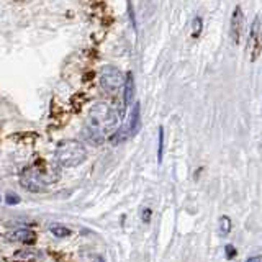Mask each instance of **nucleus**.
<instances>
[{"label":"nucleus","mask_w":262,"mask_h":262,"mask_svg":"<svg viewBox=\"0 0 262 262\" xmlns=\"http://www.w3.org/2000/svg\"><path fill=\"white\" fill-rule=\"evenodd\" d=\"M231 231V220L229 216H221L220 218V234L221 236H226Z\"/></svg>","instance_id":"nucleus-10"},{"label":"nucleus","mask_w":262,"mask_h":262,"mask_svg":"<svg viewBox=\"0 0 262 262\" xmlns=\"http://www.w3.org/2000/svg\"><path fill=\"white\" fill-rule=\"evenodd\" d=\"M225 251H226V259H233L236 256V249L233 244H226Z\"/></svg>","instance_id":"nucleus-14"},{"label":"nucleus","mask_w":262,"mask_h":262,"mask_svg":"<svg viewBox=\"0 0 262 262\" xmlns=\"http://www.w3.org/2000/svg\"><path fill=\"white\" fill-rule=\"evenodd\" d=\"M56 161L62 167H77L87 159L85 146L76 139H66L56 147Z\"/></svg>","instance_id":"nucleus-2"},{"label":"nucleus","mask_w":262,"mask_h":262,"mask_svg":"<svg viewBox=\"0 0 262 262\" xmlns=\"http://www.w3.org/2000/svg\"><path fill=\"white\" fill-rule=\"evenodd\" d=\"M139 112H141V105H139L138 102L133 105V110H131V118H129V133L131 136H135L139 128H141V115H139Z\"/></svg>","instance_id":"nucleus-7"},{"label":"nucleus","mask_w":262,"mask_h":262,"mask_svg":"<svg viewBox=\"0 0 262 262\" xmlns=\"http://www.w3.org/2000/svg\"><path fill=\"white\" fill-rule=\"evenodd\" d=\"M243 27H244V13L241 10V7L237 5L231 15V27H229V35H231L233 43L236 45L239 43V39H241Z\"/></svg>","instance_id":"nucleus-5"},{"label":"nucleus","mask_w":262,"mask_h":262,"mask_svg":"<svg viewBox=\"0 0 262 262\" xmlns=\"http://www.w3.org/2000/svg\"><path fill=\"white\" fill-rule=\"evenodd\" d=\"M5 202H7L8 205H16V203H20V196L16 195V193H7Z\"/></svg>","instance_id":"nucleus-13"},{"label":"nucleus","mask_w":262,"mask_h":262,"mask_svg":"<svg viewBox=\"0 0 262 262\" xmlns=\"http://www.w3.org/2000/svg\"><path fill=\"white\" fill-rule=\"evenodd\" d=\"M13 237L16 241H20V243H25V244H33L36 241V234L31 231V229H18Z\"/></svg>","instance_id":"nucleus-9"},{"label":"nucleus","mask_w":262,"mask_h":262,"mask_svg":"<svg viewBox=\"0 0 262 262\" xmlns=\"http://www.w3.org/2000/svg\"><path fill=\"white\" fill-rule=\"evenodd\" d=\"M149 220H151V210L146 208V210H143V221L144 223H149Z\"/></svg>","instance_id":"nucleus-15"},{"label":"nucleus","mask_w":262,"mask_h":262,"mask_svg":"<svg viewBox=\"0 0 262 262\" xmlns=\"http://www.w3.org/2000/svg\"><path fill=\"white\" fill-rule=\"evenodd\" d=\"M125 90H123V100H125V105H131L135 100V92H136V89H135V79H133V74L128 72V76L125 77Z\"/></svg>","instance_id":"nucleus-6"},{"label":"nucleus","mask_w":262,"mask_h":262,"mask_svg":"<svg viewBox=\"0 0 262 262\" xmlns=\"http://www.w3.org/2000/svg\"><path fill=\"white\" fill-rule=\"evenodd\" d=\"M128 138H131L129 126L128 125H123V126H120L117 131H115L113 136L110 138V141H112V144H120L123 141H126Z\"/></svg>","instance_id":"nucleus-8"},{"label":"nucleus","mask_w":262,"mask_h":262,"mask_svg":"<svg viewBox=\"0 0 262 262\" xmlns=\"http://www.w3.org/2000/svg\"><path fill=\"white\" fill-rule=\"evenodd\" d=\"M162 154H164V129L159 128V144H158V161L162 162Z\"/></svg>","instance_id":"nucleus-12"},{"label":"nucleus","mask_w":262,"mask_h":262,"mask_svg":"<svg viewBox=\"0 0 262 262\" xmlns=\"http://www.w3.org/2000/svg\"><path fill=\"white\" fill-rule=\"evenodd\" d=\"M246 262H262V257L260 256H256V257H249Z\"/></svg>","instance_id":"nucleus-16"},{"label":"nucleus","mask_w":262,"mask_h":262,"mask_svg":"<svg viewBox=\"0 0 262 262\" xmlns=\"http://www.w3.org/2000/svg\"><path fill=\"white\" fill-rule=\"evenodd\" d=\"M51 233L57 237H66V236H69L71 231L68 228H64V226H53L51 228Z\"/></svg>","instance_id":"nucleus-11"},{"label":"nucleus","mask_w":262,"mask_h":262,"mask_svg":"<svg viewBox=\"0 0 262 262\" xmlns=\"http://www.w3.org/2000/svg\"><path fill=\"white\" fill-rule=\"evenodd\" d=\"M48 182H51L45 174L43 170L36 166H31V167H27L21 170L20 174V184L23 188H27L28 192H33V193H39L43 192Z\"/></svg>","instance_id":"nucleus-3"},{"label":"nucleus","mask_w":262,"mask_h":262,"mask_svg":"<svg viewBox=\"0 0 262 262\" xmlns=\"http://www.w3.org/2000/svg\"><path fill=\"white\" fill-rule=\"evenodd\" d=\"M100 84L108 92H117L125 84V76L117 66H103L100 69Z\"/></svg>","instance_id":"nucleus-4"},{"label":"nucleus","mask_w":262,"mask_h":262,"mask_svg":"<svg viewBox=\"0 0 262 262\" xmlns=\"http://www.w3.org/2000/svg\"><path fill=\"white\" fill-rule=\"evenodd\" d=\"M118 125L117 112L110 108L106 103L98 102L89 110V117L85 121V126L82 129L84 136L90 144L100 146L105 141V136L112 133Z\"/></svg>","instance_id":"nucleus-1"}]
</instances>
